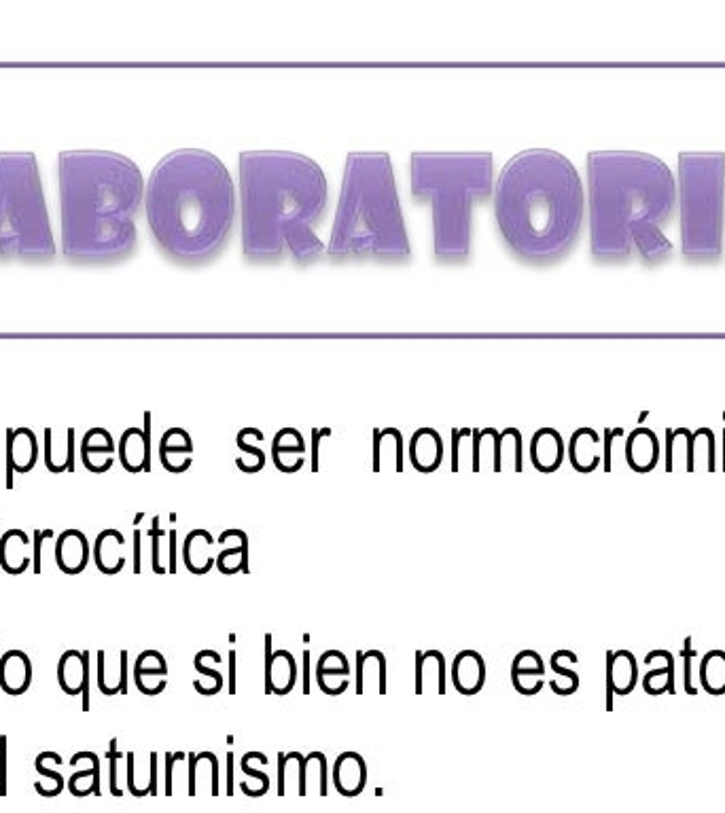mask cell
Segmentation results:
<instances>
[{
	"instance_id": "1",
	"label": "cell",
	"mask_w": 725,
	"mask_h": 813,
	"mask_svg": "<svg viewBox=\"0 0 725 813\" xmlns=\"http://www.w3.org/2000/svg\"><path fill=\"white\" fill-rule=\"evenodd\" d=\"M242 252L253 263L291 257L308 265L323 257L318 238L329 202L327 178L306 155L289 151L240 153Z\"/></svg>"
},
{
	"instance_id": "32",
	"label": "cell",
	"mask_w": 725,
	"mask_h": 813,
	"mask_svg": "<svg viewBox=\"0 0 725 813\" xmlns=\"http://www.w3.org/2000/svg\"><path fill=\"white\" fill-rule=\"evenodd\" d=\"M700 684L709 695H725V650H709L700 661Z\"/></svg>"
},
{
	"instance_id": "48",
	"label": "cell",
	"mask_w": 725,
	"mask_h": 813,
	"mask_svg": "<svg viewBox=\"0 0 725 813\" xmlns=\"http://www.w3.org/2000/svg\"><path fill=\"white\" fill-rule=\"evenodd\" d=\"M168 574H176V528L168 530Z\"/></svg>"
},
{
	"instance_id": "36",
	"label": "cell",
	"mask_w": 725,
	"mask_h": 813,
	"mask_svg": "<svg viewBox=\"0 0 725 813\" xmlns=\"http://www.w3.org/2000/svg\"><path fill=\"white\" fill-rule=\"evenodd\" d=\"M335 782H338L342 790L359 786L361 782L365 784V761L357 752H346L338 756V761H335Z\"/></svg>"
},
{
	"instance_id": "47",
	"label": "cell",
	"mask_w": 725,
	"mask_h": 813,
	"mask_svg": "<svg viewBox=\"0 0 725 813\" xmlns=\"http://www.w3.org/2000/svg\"><path fill=\"white\" fill-rule=\"evenodd\" d=\"M236 650H229L227 657V693L236 695Z\"/></svg>"
},
{
	"instance_id": "9",
	"label": "cell",
	"mask_w": 725,
	"mask_h": 813,
	"mask_svg": "<svg viewBox=\"0 0 725 813\" xmlns=\"http://www.w3.org/2000/svg\"><path fill=\"white\" fill-rule=\"evenodd\" d=\"M725 153L679 155L681 250L689 263H717L723 255Z\"/></svg>"
},
{
	"instance_id": "37",
	"label": "cell",
	"mask_w": 725,
	"mask_h": 813,
	"mask_svg": "<svg viewBox=\"0 0 725 813\" xmlns=\"http://www.w3.org/2000/svg\"><path fill=\"white\" fill-rule=\"evenodd\" d=\"M68 790L75 797H87L92 792H100V758L96 752H90V765L70 775Z\"/></svg>"
},
{
	"instance_id": "15",
	"label": "cell",
	"mask_w": 725,
	"mask_h": 813,
	"mask_svg": "<svg viewBox=\"0 0 725 813\" xmlns=\"http://www.w3.org/2000/svg\"><path fill=\"white\" fill-rule=\"evenodd\" d=\"M647 665H656L643 676V691L651 697L664 693L677 695V665L675 655L670 650H651L643 659Z\"/></svg>"
},
{
	"instance_id": "10",
	"label": "cell",
	"mask_w": 725,
	"mask_h": 813,
	"mask_svg": "<svg viewBox=\"0 0 725 813\" xmlns=\"http://www.w3.org/2000/svg\"><path fill=\"white\" fill-rule=\"evenodd\" d=\"M90 650H75L70 648L58 661V684L60 689L70 695L83 699V712L90 710V676H92V661Z\"/></svg>"
},
{
	"instance_id": "44",
	"label": "cell",
	"mask_w": 725,
	"mask_h": 813,
	"mask_svg": "<svg viewBox=\"0 0 725 813\" xmlns=\"http://www.w3.org/2000/svg\"><path fill=\"white\" fill-rule=\"evenodd\" d=\"M193 667H196V672L200 674V676H204L208 682H212L217 686V691H221L223 686H225V678H223V674L219 672V670H215V667H210V665H206L198 655H196V659H193Z\"/></svg>"
},
{
	"instance_id": "40",
	"label": "cell",
	"mask_w": 725,
	"mask_h": 813,
	"mask_svg": "<svg viewBox=\"0 0 725 813\" xmlns=\"http://www.w3.org/2000/svg\"><path fill=\"white\" fill-rule=\"evenodd\" d=\"M34 767H37V771L43 775V778H47V782H34V788H37L43 797H56V794H60L64 790V786H66L64 775L56 769L47 767L43 754L37 756V763H34Z\"/></svg>"
},
{
	"instance_id": "8",
	"label": "cell",
	"mask_w": 725,
	"mask_h": 813,
	"mask_svg": "<svg viewBox=\"0 0 725 813\" xmlns=\"http://www.w3.org/2000/svg\"><path fill=\"white\" fill-rule=\"evenodd\" d=\"M56 257L41 172L34 153H0V259Z\"/></svg>"
},
{
	"instance_id": "35",
	"label": "cell",
	"mask_w": 725,
	"mask_h": 813,
	"mask_svg": "<svg viewBox=\"0 0 725 813\" xmlns=\"http://www.w3.org/2000/svg\"><path fill=\"white\" fill-rule=\"evenodd\" d=\"M217 566L227 576L236 572L249 574V536H246V532L240 530L238 542L221 549V553L217 555Z\"/></svg>"
},
{
	"instance_id": "33",
	"label": "cell",
	"mask_w": 725,
	"mask_h": 813,
	"mask_svg": "<svg viewBox=\"0 0 725 813\" xmlns=\"http://www.w3.org/2000/svg\"><path fill=\"white\" fill-rule=\"evenodd\" d=\"M702 468V471H715V437L709 428H700L694 432L692 437V449H689V462L687 471L694 473Z\"/></svg>"
},
{
	"instance_id": "3",
	"label": "cell",
	"mask_w": 725,
	"mask_h": 813,
	"mask_svg": "<svg viewBox=\"0 0 725 813\" xmlns=\"http://www.w3.org/2000/svg\"><path fill=\"white\" fill-rule=\"evenodd\" d=\"M492 200L505 246L526 263H554L581 236L586 193L579 172L558 151L528 149L511 157Z\"/></svg>"
},
{
	"instance_id": "14",
	"label": "cell",
	"mask_w": 725,
	"mask_h": 813,
	"mask_svg": "<svg viewBox=\"0 0 725 813\" xmlns=\"http://www.w3.org/2000/svg\"><path fill=\"white\" fill-rule=\"evenodd\" d=\"M92 559L102 574H106V576L119 574L123 568H126V562H128L126 536L115 528L102 530L94 540Z\"/></svg>"
},
{
	"instance_id": "46",
	"label": "cell",
	"mask_w": 725,
	"mask_h": 813,
	"mask_svg": "<svg viewBox=\"0 0 725 813\" xmlns=\"http://www.w3.org/2000/svg\"><path fill=\"white\" fill-rule=\"evenodd\" d=\"M622 435H624L622 428H615V430H607V432H605V441H603V447H605V456H603V460H605V471H611V449H613V441H615L617 437H622Z\"/></svg>"
},
{
	"instance_id": "16",
	"label": "cell",
	"mask_w": 725,
	"mask_h": 813,
	"mask_svg": "<svg viewBox=\"0 0 725 813\" xmlns=\"http://www.w3.org/2000/svg\"><path fill=\"white\" fill-rule=\"evenodd\" d=\"M134 682L138 691L155 697L168 686V661L159 650H143L134 661Z\"/></svg>"
},
{
	"instance_id": "5",
	"label": "cell",
	"mask_w": 725,
	"mask_h": 813,
	"mask_svg": "<svg viewBox=\"0 0 725 813\" xmlns=\"http://www.w3.org/2000/svg\"><path fill=\"white\" fill-rule=\"evenodd\" d=\"M143 172L113 151L60 153L62 248L75 263H113L136 246Z\"/></svg>"
},
{
	"instance_id": "21",
	"label": "cell",
	"mask_w": 725,
	"mask_h": 813,
	"mask_svg": "<svg viewBox=\"0 0 725 813\" xmlns=\"http://www.w3.org/2000/svg\"><path fill=\"white\" fill-rule=\"evenodd\" d=\"M639 661L630 650H609L607 653V684L615 697L630 695L639 684Z\"/></svg>"
},
{
	"instance_id": "12",
	"label": "cell",
	"mask_w": 725,
	"mask_h": 813,
	"mask_svg": "<svg viewBox=\"0 0 725 813\" xmlns=\"http://www.w3.org/2000/svg\"><path fill=\"white\" fill-rule=\"evenodd\" d=\"M53 557H56V564L64 574H70V576L81 574L92 559L90 540H87V536L77 528L64 530L56 538Z\"/></svg>"
},
{
	"instance_id": "23",
	"label": "cell",
	"mask_w": 725,
	"mask_h": 813,
	"mask_svg": "<svg viewBox=\"0 0 725 813\" xmlns=\"http://www.w3.org/2000/svg\"><path fill=\"white\" fill-rule=\"evenodd\" d=\"M7 458H9V479L7 485L13 487V473H28L37 464L39 445L34 432L28 428H17L7 432Z\"/></svg>"
},
{
	"instance_id": "49",
	"label": "cell",
	"mask_w": 725,
	"mask_h": 813,
	"mask_svg": "<svg viewBox=\"0 0 725 813\" xmlns=\"http://www.w3.org/2000/svg\"><path fill=\"white\" fill-rule=\"evenodd\" d=\"M140 545H143V532L136 526L134 528V572L140 574L143 570V555H140Z\"/></svg>"
},
{
	"instance_id": "50",
	"label": "cell",
	"mask_w": 725,
	"mask_h": 813,
	"mask_svg": "<svg viewBox=\"0 0 725 813\" xmlns=\"http://www.w3.org/2000/svg\"><path fill=\"white\" fill-rule=\"evenodd\" d=\"M302 657H304V678H302L304 695H310V689H312V653L308 648L304 650Z\"/></svg>"
},
{
	"instance_id": "30",
	"label": "cell",
	"mask_w": 725,
	"mask_h": 813,
	"mask_svg": "<svg viewBox=\"0 0 725 813\" xmlns=\"http://www.w3.org/2000/svg\"><path fill=\"white\" fill-rule=\"evenodd\" d=\"M410 458L418 471L422 473L435 471L441 464V458H444V443H441V437L435 430L422 428L416 432L410 447Z\"/></svg>"
},
{
	"instance_id": "43",
	"label": "cell",
	"mask_w": 725,
	"mask_h": 813,
	"mask_svg": "<svg viewBox=\"0 0 725 813\" xmlns=\"http://www.w3.org/2000/svg\"><path fill=\"white\" fill-rule=\"evenodd\" d=\"M683 657H685V680H683V682H685V691H687V695L696 697V695H698V689H696L694 682H692V661H694V657H696V650L692 648V638L685 640Z\"/></svg>"
},
{
	"instance_id": "24",
	"label": "cell",
	"mask_w": 725,
	"mask_h": 813,
	"mask_svg": "<svg viewBox=\"0 0 725 813\" xmlns=\"http://www.w3.org/2000/svg\"><path fill=\"white\" fill-rule=\"evenodd\" d=\"M217 540L210 536L208 530H191L183 542V562L193 574H208L210 568L217 564V557L212 555Z\"/></svg>"
},
{
	"instance_id": "38",
	"label": "cell",
	"mask_w": 725,
	"mask_h": 813,
	"mask_svg": "<svg viewBox=\"0 0 725 813\" xmlns=\"http://www.w3.org/2000/svg\"><path fill=\"white\" fill-rule=\"evenodd\" d=\"M692 437L694 432H689L687 428L679 430H666V471H675V460L689 462V449H692Z\"/></svg>"
},
{
	"instance_id": "26",
	"label": "cell",
	"mask_w": 725,
	"mask_h": 813,
	"mask_svg": "<svg viewBox=\"0 0 725 813\" xmlns=\"http://www.w3.org/2000/svg\"><path fill=\"white\" fill-rule=\"evenodd\" d=\"M119 460L128 468L130 473L149 471L151 464V441H149V426L143 430L130 428L123 432L119 443Z\"/></svg>"
},
{
	"instance_id": "28",
	"label": "cell",
	"mask_w": 725,
	"mask_h": 813,
	"mask_svg": "<svg viewBox=\"0 0 725 813\" xmlns=\"http://www.w3.org/2000/svg\"><path fill=\"white\" fill-rule=\"evenodd\" d=\"M427 674L437 676V693H448V661L441 650H416L414 661V691L416 695L424 693V678Z\"/></svg>"
},
{
	"instance_id": "11",
	"label": "cell",
	"mask_w": 725,
	"mask_h": 813,
	"mask_svg": "<svg viewBox=\"0 0 725 813\" xmlns=\"http://www.w3.org/2000/svg\"><path fill=\"white\" fill-rule=\"evenodd\" d=\"M272 634L263 636L265 648V695L285 697L295 689L297 661L285 648L274 650Z\"/></svg>"
},
{
	"instance_id": "19",
	"label": "cell",
	"mask_w": 725,
	"mask_h": 813,
	"mask_svg": "<svg viewBox=\"0 0 725 813\" xmlns=\"http://www.w3.org/2000/svg\"><path fill=\"white\" fill-rule=\"evenodd\" d=\"M32 684V661L24 650L11 648L0 657V689L11 697L24 695Z\"/></svg>"
},
{
	"instance_id": "25",
	"label": "cell",
	"mask_w": 725,
	"mask_h": 813,
	"mask_svg": "<svg viewBox=\"0 0 725 813\" xmlns=\"http://www.w3.org/2000/svg\"><path fill=\"white\" fill-rule=\"evenodd\" d=\"M605 456L603 441L592 428H579L571 437L569 458L579 473H592Z\"/></svg>"
},
{
	"instance_id": "51",
	"label": "cell",
	"mask_w": 725,
	"mask_h": 813,
	"mask_svg": "<svg viewBox=\"0 0 725 813\" xmlns=\"http://www.w3.org/2000/svg\"><path fill=\"white\" fill-rule=\"evenodd\" d=\"M723 439H725V432H723ZM723 471H725V445H723Z\"/></svg>"
},
{
	"instance_id": "29",
	"label": "cell",
	"mask_w": 725,
	"mask_h": 813,
	"mask_svg": "<svg viewBox=\"0 0 725 813\" xmlns=\"http://www.w3.org/2000/svg\"><path fill=\"white\" fill-rule=\"evenodd\" d=\"M113 454H115V443L109 432L102 428H94L85 435L81 456L85 466L94 473H104L113 466Z\"/></svg>"
},
{
	"instance_id": "6",
	"label": "cell",
	"mask_w": 725,
	"mask_h": 813,
	"mask_svg": "<svg viewBox=\"0 0 725 813\" xmlns=\"http://www.w3.org/2000/svg\"><path fill=\"white\" fill-rule=\"evenodd\" d=\"M327 255L333 261H408L412 246L388 153H350Z\"/></svg>"
},
{
	"instance_id": "31",
	"label": "cell",
	"mask_w": 725,
	"mask_h": 813,
	"mask_svg": "<svg viewBox=\"0 0 725 813\" xmlns=\"http://www.w3.org/2000/svg\"><path fill=\"white\" fill-rule=\"evenodd\" d=\"M75 432L66 430L64 435L58 439L56 432L47 430L45 432V464L49 471L53 473H64L73 471L75 464Z\"/></svg>"
},
{
	"instance_id": "34",
	"label": "cell",
	"mask_w": 725,
	"mask_h": 813,
	"mask_svg": "<svg viewBox=\"0 0 725 813\" xmlns=\"http://www.w3.org/2000/svg\"><path fill=\"white\" fill-rule=\"evenodd\" d=\"M350 678V663L342 650H325V653L316 661V682L325 691L331 680H348Z\"/></svg>"
},
{
	"instance_id": "13",
	"label": "cell",
	"mask_w": 725,
	"mask_h": 813,
	"mask_svg": "<svg viewBox=\"0 0 725 813\" xmlns=\"http://www.w3.org/2000/svg\"><path fill=\"white\" fill-rule=\"evenodd\" d=\"M96 682L102 695H128L130 682V655L128 650H119L115 659L109 657L106 650H98L96 657Z\"/></svg>"
},
{
	"instance_id": "17",
	"label": "cell",
	"mask_w": 725,
	"mask_h": 813,
	"mask_svg": "<svg viewBox=\"0 0 725 813\" xmlns=\"http://www.w3.org/2000/svg\"><path fill=\"white\" fill-rule=\"evenodd\" d=\"M452 684L461 695H477L486 684V661L477 650H461L452 661Z\"/></svg>"
},
{
	"instance_id": "42",
	"label": "cell",
	"mask_w": 725,
	"mask_h": 813,
	"mask_svg": "<svg viewBox=\"0 0 725 813\" xmlns=\"http://www.w3.org/2000/svg\"><path fill=\"white\" fill-rule=\"evenodd\" d=\"M53 540V530H34L32 532V572L41 574L43 572V551L47 547V542Z\"/></svg>"
},
{
	"instance_id": "7",
	"label": "cell",
	"mask_w": 725,
	"mask_h": 813,
	"mask_svg": "<svg viewBox=\"0 0 725 813\" xmlns=\"http://www.w3.org/2000/svg\"><path fill=\"white\" fill-rule=\"evenodd\" d=\"M410 166L412 195L433 208L437 261H467L473 208L494 193L492 153H414Z\"/></svg>"
},
{
	"instance_id": "39",
	"label": "cell",
	"mask_w": 725,
	"mask_h": 813,
	"mask_svg": "<svg viewBox=\"0 0 725 813\" xmlns=\"http://www.w3.org/2000/svg\"><path fill=\"white\" fill-rule=\"evenodd\" d=\"M550 667L554 670V674L558 676V678H552V680H550V686H552V691H554L556 695L569 697V695L577 693L581 680H579V674H577L575 670H569V667H564L556 655H552Z\"/></svg>"
},
{
	"instance_id": "4",
	"label": "cell",
	"mask_w": 725,
	"mask_h": 813,
	"mask_svg": "<svg viewBox=\"0 0 725 813\" xmlns=\"http://www.w3.org/2000/svg\"><path fill=\"white\" fill-rule=\"evenodd\" d=\"M147 223L166 257L185 265L215 259L236 223V189L223 161L202 149L168 153L145 187Z\"/></svg>"
},
{
	"instance_id": "41",
	"label": "cell",
	"mask_w": 725,
	"mask_h": 813,
	"mask_svg": "<svg viewBox=\"0 0 725 813\" xmlns=\"http://www.w3.org/2000/svg\"><path fill=\"white\" fill-rule=\"evenodd\" d=\"M149 538H151V568H153V572L155 574H168V566L164 564V557H162V545H164V540L168 538V532L162 528V523H159V515H155L153 521H151Z\"/></svg>"
},
{
	"instance_id": "20",
	"label": "cell",
	"mask_w": 725,
	"mask_h": 813,
	"mask_svg": "<svg viewBox=\"0 0 725 813\" xmlns=\"http://www.w3.org/2000/svg\"><path fill=\"white\" fill-rule=\"evenodd\" d=\"M626 462L636 473H649L660 462V441L649 428H636L626 439Z\"/></svg>"
},
{
	"instance_id": "27",
	"label": "cell",
	"mask_w": 725,
	"mask_h": 813,
	"mask_svg": "<svg viewBox=\"0 0 725 813\" xmlns=\"http://www.w3.org/2000/svg\"><path fill=\"white\" fill-rule=\"evenodd\" d=\"M530 458L541 473H554L564 460V441L560 432L541 428L530 443Z\"/></svg>"
},
{
	"instance_id": "18",
	"label": "cell",
	"mask_w": 725,
	"mask_h": 813,
	"mask_svg": "<svg viewBox=\"0 0 725 813\" xmlns=\"http://www.w3.org/2000/svg\"><path fill=\"white\" fill-rule=\"evenodd\" d=\"M543 676L545 661L537 650H520L514 657V663H511V684H514V689L524 697H533L541 693L545 686Z\"/></svg>"
},
{
	"instance_id": "22",
	"label": "cell",
	"mask_w": 725,
	"mask_h": 813,
	"mask_svg": "<svg viewBox=\"0 0 725 813\" xmlns=\"http://www.w3.org/2000/svg\"><path fill=\"white\" fill-rule=\"evenodd\" d=\"M32 566V540L20 530L11 528L0 536V568L7 574H24Z\"/></svg>"
},
{
	"instance_id": "2",
	"label": "cell",
	"mask_w": 725,
	"mask_h": 813,
	"mask_svg": "<svg viewBox=\"0 0 725 813\" xmlns=\"http://www.w3.org/2000/svg\"><path fill=\"white\" fill-rule=\"evenodd\" d=\"M588 189L590 248L598 263L628 261L634 250L647 265L673 255L662 229L675 212L677 183L662 159L641 151H594Z\"/></svg>"
},
{
	"instance_id": "45",
	"label": "cell",
	"mask_w": 725,
	"mask_h": 813,
	"mask_svg": "<svg viewBox=\"0 0 725 813\" xmlns=\"http://www.w3.org/2000/svg\"><path fill=\"white\" fill-rule=\"evenodd\" d=\"M0 792H7V735H0Z\"/></svg>"
}]
</instances>
